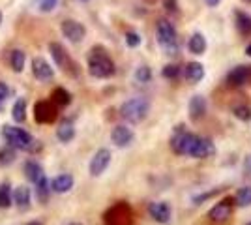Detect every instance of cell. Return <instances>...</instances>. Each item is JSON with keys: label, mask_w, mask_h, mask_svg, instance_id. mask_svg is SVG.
Instances as JSON below:
<instances>
[{"label": "cell", "mask_w": 251, "mask_h": 225, "mask_svg": "<svg viewBox=\"0 0 251 225\" xmlns=\"http://www.w3.org/2000/svg\"><path fill=\"white\" fill-rule=\"evenodd\" d=\"M148 113H150V101H148L147 98H141V96L127 100V101L122 103V107H120V117L124 118L126 122H129V124L143 122L148 117Z\"/></svg>", "instance_id": "cell-1"}, {"label": "cell", "mask_w": 251, "mask_h": 225, "mask_svg": "<svg viewBox=\"0 0 251 225\" xmlns=\"http://www.w3.org/2000/svg\"><path fill=\"white\" fill-rule=\"evenodd\" d=\"M88 74L96 79H107L115 74V64L105 53L94 51L88 58Z\"/></svg>", "instance_id": "cell-2"}, {"label": "cell", "mask_w": 251, "mask_h": 225, "mask_svg": "<svg viewBox=\"0 0 251 225\" xmlns=\"http://www.w3.org/2000/svg\"><path fill=\"white\" fill-rule=\"evenodd\" d=\"M157 43L165 49L167 54H176L178 51V34L176 28L173 26V23H169L167 19H161L157 23Z\"/></svg>", "instance_id": "cell-3"}, {"label": "cell", "mask_w": 251, "mask_h": 225, "mask_svg": "<svg viewBox=\"0 0 251 225\" xmlns=\"http://www.w3.org/2000/svg\"><path fill=\"white\" fill-rule=\"evenodd\" d=\"M4 139L8 141L10 147L19 150H28L34 143L28 131H25L21 128H13V126H4Z\"/></svg>", "instance_id": "cell-4"}, {"label": "cell", "mask_w": 251, "mask_h": 225, "mask_svg": "<svg viewBox=\"0 0 251 225\" xmlns=\"http://www.w3.org/2000/svg\"><path fill=\"white\" fill-rule=\"evenodd\" d=\"M195 133H189V131H182L180 126L176 128L175 135L171 137V149L175 150L180 156H189V150L193 147V141H195Z\"/></svg>", "instance_id": "cell-5"}, {"label": "cell", "mask_w": 251, "mask_h": 225, "mask_svg": "<svg viewBox=\"0 0 251 225\" xmlns=\"http://www.w3.org/2000/svg\"><path fill=\"white\" fill-rule=\"evenodd\" d=\"M148 214L157 224L169 225L171 218H173V210H171V204L165 201H154V203L148 204Z\"/></svg>", "instance_id": "cell-6"}, {"label": "cell", "mask_w": 251, "mask_h": 225, "mask_svg": "<svg viewBox=\"0 0 251 225\" xmlns=\"http://www.w3.org/2000/svg\"><path fill=\"white\" fill-rule=\"evenodd\" d=\"M216 154V147L214 143L208 139V137H201L197 135L195 141H193V147L189 150V156L191 158H197V160H204V158H210Z\"/></svg>", "instance_id": "cell-7"}, {"label": "cell", "mask_w": 251, "mask_h": 225, "mask_svg": "<svg viewBox=\"0 0 251 225\" xmlns=\"http://www.w3.org/2000/svg\"><path fill=\"white\" fill-rule=\"evenodd\" d=\"M109 163H111V152L107 149H100L94 156H92L90 165H88V171H90L92 176H100V175H103V173L107 171Z\"/></svg>", "instance_id": "cell-8"}, {"label": "cell", "mask_w": 251, "mask_h": 225, "mask_svg": "<svg viewBox=\"0 0 251 225\" xmlns=\"http://www.w3.org/2000/svg\"><path fill=\"white\" fill-rule=\"evenodd\" d=\"M62 34L72 43H81L86 36V28L79 21L66 19V21H62Z\"/></svg>", "instance_id": "cell-9"}, {"label": "cell", "mask_w": 251, "mask_h": 225, "mask_svg": "<svg viewBox=\"0 0 251 225\" xmlns=\"http://www.w3.org/2000/svg\"><path fill=\"white\" fill-rule=\"evenodd\" d=\"M135 139V133H133V129L124 126V124H120V126H115L113 131H111V141L115 143L116 147H120V149H124V147H129L131 143Z\"/></svg>", "instance_id": "cell-10"}, {"label": "cell", "mask_w": 251, "mask_h": 225, "mask_svg": "<svg viewBox=\"0 0 251 225\" xmlns=\"http://www.w3.org/2000/svg\"><path fill=\"white\" fill-rule=\"evenodd\" d=\"M230 212H232V199L229 197V199H223L216 206H212L208 212V218L216 224H223L230 218Z\"/></svg>", "instance_id": "cell-11"}, {"label": "cell", "mask_w": 251, "mask_h": 225, "mask_svg": "<svg viewBox=\"0 0 251 225\" xmlns=\"http://www.w3.org/2000/svg\"><path fill=\"white\" fill-rule=\"evenodd\" d=\"M32 72H34V77L38 79V81H51L52 77H54V72H52V68L49 66V62L45 60V58H34V62H32Z\"/></svg>", "instance_id": "cell-12"}, {"label": "cell", "mask_w": 251, "mask_h": 225, "mask_svg": "<svg viewBox=\"0 0 251 225\" xmlns=\"http://www.w3.org/2000/svg\"><path fill=\"white\" fill-rule=\"evenodd\" d=\"M250 81V66H236L227 75V85L229 86H242Z\"/></svg>", "instance_id": "cell-13"}, {"label": "cell", "mask_w": 251, "mask_h": 225, "mask_svg": "<svg viewBox=\"0 0 251 225\" xmlns=\"http://www.w3.org/2000/svg\"><path fill=\"white\" fill-rule=\"evenodd\" d=\"M188 111H189V118L193 120V122H197L201 118L206 115V100L202 96H193L189 100V105H188Z\"/></svg>", "instance_id": "cell-14"}, {"label": "cell", "mask_w": 251, "mask_h": 225, "mask_svg": "<svg viewBox=\"0 0 251 225\" xmlns=\"http://www.w3.org/2000/svg\"><path fill=\"white\" fill-rule=\"evenodd\" d=\"M49 51H51V54H52V58H54V62H56V66H60L62 70H68V68L72 66V62H70V56H68L66 49H64L60 43H51V45H49Z\"/></svg>", "instance_id": "cell-15"}, {"label": "cell", "mask_w": 251, "mask_h": 225, "mask_svg": "<svg viewBox=\"0 0 251 225\" xmlns=\"http://www.w3.org/2000/svg\"><path fill=\"white\" fill-rule=\"evenodd\" d=\"M184 77L188 79L189 83H193V85L201 83L202 77H204V66L201 64V62H189L184 68Z\"/></svg>", "instance_id": "cell-16"}, {"label": "cell", "mask_w": 251, "mask_h": 225, "mask_svg": "<svg viewBox=\"0 0 251 225\" xmlns=\"http://www.w3.org/2000/svg\"><path fill=\"white\" fill-rule=\"evenodd\" d=\"M74 188V176L72 175H58L51 182V190L56 193H68Z\"/></svg>", "instance_id": "cell-17"}, {"label": "cell", "mask_w": 251, "mask_h": 225, "mask_svg": "<svg viewBox=\"0 0 251 225\" xmlns=\"http://www.w3.org/2000/svg\"><path fill=\"white\" fill-rule=\"evenodd\" d=\"M56 117V109L52 107L49 101H42L36 105V118L38 122H52Z\"/></svg>", "instance_id": "cell-18"}, {"label": "cell", "mask_w": 251, "mask_h": 225, "mask_svg": "<svg viewBox=\"0 0 251 225\" xmlns=\"http://www.w3.org/2000/svg\"><path fill=\"white\" fill-rule=\"evenodd\" d=\"M11 201L19 208H26L30 204V190L26 186H17L15 192H11Z\"/></svg>", "instance_id": "cell-19"}, {"label": "cell", "mask_w": 251, "mask_h": 225, "mask_svg": "<svg viewBox=\"0 0 251 225\" xmlns=\"http://www.w3.org/2000/svg\"><path fill=\"white\" fill-rule=\"evenodd\" d=\"M188 49L191 54H202L206 51V38L201 32H195L188 42Z\"/></svg>", "instance_id": "cell-20"}, {"label": "cell", "mask_w": 251, "mask_h": 225, "mask_svg": "<svg viewBox=\"0 0 251 225\" xmlns=\"http://www.w3.org/2000/svg\"><path fill=\"white\" fill-rule=\"evenodd\" d=\"M56 137L62 141V143H70L75 137V128L72 120H64L60 122V126L56 129Z\"/></svg>", "instance_id": "cell-21"}, {"label": "cell", "mask_w": 251, "mask_h": 225, "mask_svg": "<svg viewBox=\"0 0 251 225\" xmlns=\"http://www.w3.org/2000/svg\"><path fill=\"white\" fill-rule=\"evenodd\" d=\"M25 173H26L28 180L34 184L38 182L43 175H45V173H43V167L38 161H26V163H25Z\"/></svg>", "instance_id": "cell-22"}, {"label": "cell", "mask_w": 251, "mask_h": 225, "mask_svg": "<svg viewBox=\"0 0 251 225\" xmlns=\"http://www.w3.org/2000/svg\"><path fill=\"white\" fill-rule=\"evenodd\" d=\"M236 28L242 36H250L251 34V15L244 11H236Z\"/></svg>", "instance_id": "cell-23"}, {"label": "cell", "mask_w": 251, "mask_h": 225, "mask_svg": "<svg viewBox=\"0 0 251 225\" xmlns=\"http://www.w3.org/2000/svg\"><path fill=\"white\" fill-rule=\"evenodd\" d=\"M11 117H13L15 122H25L26 120V101L23 98H19L15 101V105L11 109Z\"/></svg>", "instance_id": "cell-24"}, {"label": "cell", "mask_w": 251, "mask_h": 225, "mask_svg": "<svg viewBox=\"0 0 251 225\" xmlns=\"http://www.w3.org/2000/svg\"><path fill=\"white\" fill-rule=\"evenodd\" d=\"M234 201L240 206H251V186H246V188H240L236 195H234Z\"/></svg>", "instance_id": "cell-25"}, {"label": "cell", "mask_w": 251, "mask_h": 225, "mask_svg": "<svg viewBox=\"0 0 251 225\" xmlns=\"http://www.w3.org/2000/svg\"><path fill=\"white\" fill-rule=\"evenodd\" d=\"M10 64L13 68V72H23V68H25V53L19 51V49H15V51H11V56H10Z\"/></svg>", "instance_id": "cell-26"}, {"label": "cell", "mask_w": 251, "mask_h": 225, "mask_svg": "<svg viewBox=\"0 0 251 225\" xmlns=\"http://www.w3.org/2000/svg\"><path fill=\"white\" fill-rule=\"evenodd\" d=\"M11 203V188L8 184H0V208H10Z\"/></svg>", "instance_id": "cell-27"}, {"label": "cell", "mask_w": 251, "mask_h": 225, "mask_svg": "<svg viewBox=\"0 0 251 225\" xmlns=\"http://www.w3.org/2000/svg\"><path fill=\"white\" fill-rule=\"evenodd\" d=\"M232 115L238 118V120H242V122H250L251 120V107L250 105H234L232 107Z\"/></svg>", "instance_id": "cell-28"}, {"label": "cell", "mask_w": 251, "mask_h": 225, "mask_svg": "<svg viewBox=\"0 0 251 225\" xmlns=\"http://www.w3.org/2000/svg\"><path fill=\"white\" fill-rule=\"evenodd\" d=\"M135 81L137 83H143V85H147L152 81V72H150V68L148 66H139L135 70Z\"/></svg>", "instance_id": "cell-29"}, {"label": "cell", "mask_w": 251, "mask_h": 225, "mask_svg": "<svg viewBox=\"0 0 251 225\" xmlns=\"http://www.w3.org/2000/svg\"><path fill=\"white\" fill-rule=\"evenodd\" d=\"M36 188H38V197H40V201L45 203L47 197H49V190H51V188H49V182H47V178H45V175L36 182Z\"/></svg>", "instance_id": "cell-30"}, {"label": "cell", "mask_w": 251, "mask_h": 225, "mask_svg": "<svg viewBox=\"0 0 251 225\" xmlns=\"http://www.w3.org/2000/svg\"><path fill=\"white\" fill-rule=\"evenodd\" d=\"M13 160H15V150H13V147H6V149L0 150V165H10Z\"/></svg>", "instance_id": "cell-31"}, {"label": "cell", "mask_w": 251, "mask_h": 225, "mask_svg": "<svg viewBox=\"0 0 251 225\" xmlns=\"http://www.w3.org/2000/svg\"><path fill=\"white\" fill-rule=\"evenodd\" d=\"M56 4H58V0H36V6H38V10L42 11V13H49L56 8Z\"/></svg>", "instance_id": "cell-32"}, {"label": "cell", "mask_w": 251, "mask_h": 225, "mask_svg": "<svg viewBox=\"0 0 251 225\" xmlns=\"http://www.w3.org/2000/svg\"><path fill=\"white\" fill-rule=\"evenodd\" d=\"M161 75H163L165 79H176L178 75H180V68H178L176 64H167L161 70Z\"/></svg>", "instance_id": "cell-33"}, {"label": "cell", "mask_w": 251, "mask_h": 225, "mask_svg": "<svg viewBox=\"0 0 251 225\" xmlns=\"http://www.w3.org/2000/svg\"><path fill=\"white\" fill-rule=\"evenodd\" d=\"M54 100H56V103H60V105H68V103L72 101L70 94H68L64 88H58V90H54Z\"/></svg>", "instance_id": "cell-34"}, {"label": "cell", "mask_w": 251, "mask_h": 225, "mask_svg": "<svg viewBox=\"0 0 251 225\" xmlns=\"http://www.w3.org/2000/svg\"><path fill=\"white\" fill-rule=\"evenodd\" d=\"M221 190H223V188H218V190H212V192H206V193H199V195H193V199H191V201H193L195 204L204 203L206 199H210V197H214V195H216V193H220Z\"/></svg>", "instance_id": "cell-35"}, {"label": "cell", "mask_w": 251, "mask_h": 225, "mask_svg": "<svg viewBox=\"0 0 251 225\" xmlns=\"http://www.w3.org/2000/svg\"><path fill=\"white\" fill-rule=\"evenodd\" d=\"M126 43H127L129 47H139V45H141V36L137 32H127L126 34Z\"/></svg>", "instance_id": "cell-36"}, {"label": "cell", "mask_w": 251, "mask_h": 225, "mask_svg": "<svg viewBox=\"0 0 251 225\" xmlns=\"http://www.w3.org/2000/svg\"><path fill=\"white\" fill-rule=\"evenodd\" d=\"M8 94H10V88H8V85L0 81V109H2V103L8 100Z\"/></svg>", "instance_id": "cell-37"}, {"label": "cell", "mask_w": 251, "mask_h": 225, "mask_svg": "<svg viewBox=\"0 0 251 225\" xmlns=\"http://www.w3.org/2000/svg\"><path fill=\"white\" fill-rule=\"evenodd\" d=\"M163 4H165V10L167 11H173V13H176L178 11L176 0H163Z\"/></svg>", "instance_id": "cell-38"}, {"label": "cell", "mask_w": 251, "mask_h": 225, "mask_svg": "<svg viewBox=\"0 0 251 225\" xmlns=\"http://www.w3.org/2000/svg\"><path fill=\"white\" fill-rule=\"evenodd\" d=\"M204 2H206V4H208L210 8H216V6H218V4H220L221 0H204Z\"/></svg>", "instance_id": "cell-39"}, {"label": "cell", "mask_w": 251, "mask_h": 225, "mask_svg": "<svg viewBox=\"0 0 251 225\" xmlns=\"http://www.w3.org/2000/svg\"><path fill=\"white\" fill-rule=\"evenodd\" d=\"M246 165H248V169H250V171H251V156H250V158H248V161H246Z\"/></svg>", "instance_id": "cell-40"}, {"label": "cell", "mask_w": 251, "mask_h": 225, "mask_svg": "<svg viewBox=\"0 0 251 225\" xmlns=\"http://www.w3.org/2000/svg\"><path fill=\"white\" fill-rule=\"evenodd\" d=\"M246 53H248V56H251V43L248 45V49H246Z\"/></svg>", "instance_id": "cell-41"}, {"label": "cell", "mask_w": 251, "mask_h": 225, "mask_svg": "<svg viewBox=\"0 0 251 225\" xmlns=\"http://www.w3.org/2000/svg\"><path fill=\"white\" fill-rule=\"evenodd\" d=\"M70 225H83V224H70Z\"/></svg>", "instance_id": "cell-42"}, {"label": "cell", "mask_w": 251, "mask_h": 225, "mask_svg": "<svg viewBox=\"0 0 251 225\" xmlns=\"http://www.w3.org/2000/svg\"><path fill=\"white\" fill-rule=\"evenodd\" d=\"M79 2H88V0H79Z\"/></svg>", "instance_id": "cell-43"}, {"label": "cell", "mask_w": 251, "mask_h": 225, "mask_svg": "<svg viewBox=\"0 0 251 225\" xmlns=\"http://www.w3.org/2000/svg\"><path fill=\"white\" fill-rule=\"evenodd\" d=\"M0 23H2V13H0Z\"/></svg>", "instance_id": "cell-44"}, {"label": "cell", "mask_w": 251, "mask_h": 225, "mask_svg": "<svg viewBox=\"0 0 251 225\" xmlns=\"http://www.w3.org/2000/svg\"><path fill=\"white\" fill-rule=\"evenodd\" d=\"M32 225H42V224H32Z\"/></svg>", "instance_id": "cell-45"}, {"label": "cell", "mask_w": 251, "mask_h": 225, "mask_svg": "<svg viewBox=\"0 0 251 225\" xmlns=\"http://www.w3.org/2000/svg\"><path fill=\"white\" fill-rule=\"evenodd\" d=\"M246 225H251V222H250V224H246Z\"/></svg>", "instance_id": "cell-46"}]
</instances>
